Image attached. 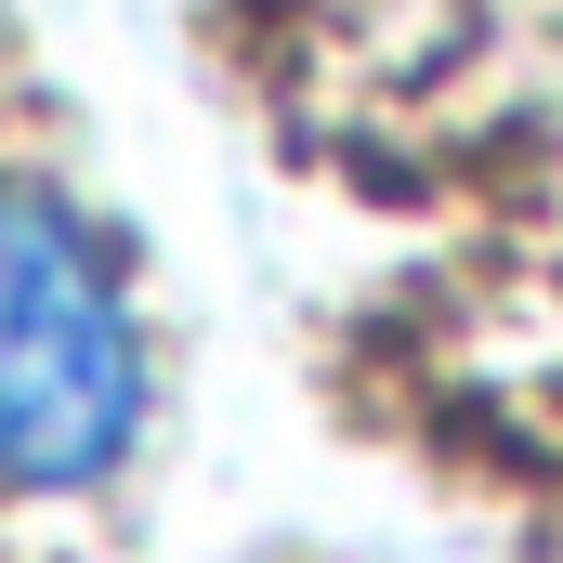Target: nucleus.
Returning <instances> with one entry per match:
<instances>
[{"mask_svg": "<svg viewBox=\"0 0 563 563\" xmlns=\"http://www.w3.org/2000/svg\"><path fill=\"white\" fill-rule=\"evenodd\" d=\"M144 314L40 170H0V498H79L144 445Z\"/></svg>", "mask_w": 563, "mask_h": 563, "instance_id": "f257e3e1", "label": "nucleus"}]
</instances>
